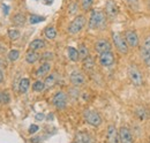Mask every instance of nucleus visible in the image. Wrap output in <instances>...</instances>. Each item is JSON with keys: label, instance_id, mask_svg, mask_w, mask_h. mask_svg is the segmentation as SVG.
Returning a JSON list of instances; mask_svg holds the SVG:
<instances>
[{"label": "nucleus", "instance_id": "obj_38", "mask_svg": "<svg viewBox=\"0 0 150 143\" xmlns=\"http://www.w3.org/2000/svg\"><path fill=\"white\" fill-rule=\"evenodd\" d=\"M43 119H44V114H43V113H38V114H36V120L42 121Z\"/></svg>", "mask_w": 150, "mask_h": 143}, {"label": "nucleus", "instance_id": "obj_42", "mask_svg": "<svg viewBox=\"0 0 150 143\" xmlns=\"http://www.w3.org/2000/svg\"><path fill=\"white\" fill-rule=\"evenodd\" d=\"M2 66H4V62H2V61H1V60H0V68H1V67H2Z\"/></svg>", "mask_w": 150, "mask_h": 143}, {"label": "nucleus", "instance_id": "obj_29", "mask_svg": "<svg viewBox=\"0 0 150 143\" xmlns=\"http://www.w3.org/2000/svg\"><path fill=\"white\" fill-rule=\"evenodd\" d=\"M11 102V96L7 91H0V104H8Z\"/></svg>", "mask_w": 150, "mask_h": 143}, {"label": "nucleus", "instance_id": "obj_40", "mask_svg": "<svg viewBox=\"0 0 150 143\" xmlns=\"http://www.w3.org/2000/svg\"><path fill=\"white\" fill-rule=\"evenodd\" d=\"M39 139H40V137H33V139H31V142L33 143H39Z\"/></svg>", "mask_w": 150, "mask_h": 143}, {"label": "nucleus", "instance_id": "obj_23", "mask_svg": "<svg viewBox=\"0 0 150 143\" xmlns=\"http://www.w3.org/2000/svg\"><path fill=\"white\" fill-rule=\"evenodd\" d=\"M95 67V61L94 59L89 55V57H87L84 60H83V68L86 69V71H91V69H94Z\"/></svg>", "mask_w": 150, "mask_h": 143}, {"label": "nucleus", "instance_id": "obj_33", "mask_svg": "<svg viewBox=\"0 0 150 143\" xmlns=\"http://www.w3.org/2000/svg\"><path fill=\"white\" fill-rule=\"evenodd\" d=\"M77 11H79V5H77V2H72V4L69 5V7H68V14H69V15H75V14L77 13Z\"/></svg>", "mask_w": 150, "mask_h": 143}, {"label": "nucleus", "instance_id": "obj_27", "mask_svg": "<svg viewBox=\"0 0 150 143\" xmlns=\"http://www.w3.org/2000/svg\"><path fill=\"white\" fill-rule=\"evenodd\" d=\"M45 88H46V87H45L44 81H40V80H37V81L34 82V84H33V90H34L35 92H42Z\"/></svg>", "mask_w": 150, "mask_h": 143}, {"label": "nucleus", "instance_id": "obj_10", "mask_svg": "<svg viewBox=\"0 0 150 143\" xmlns=\"http://www.w3.org/2000/svg\"><path fill=\"white\" fill-rule=\"evenodd\" d=\"M125 39L128 44L129 47H137L139 44H140V39H139V36L136 34V31L134 30H127L125 33Z\"/></svg>", "mask_w": 150, "mask_h": 143}, {"label": "nucleus", "instance_id": "obj_11", "mask_svg": "<svg viewBox=\"0 0 150 143\" xmlns=\"http://www.w3.org/2000/svg\"><path fill=\"white\" fill-rule=\"evenodd\" d=\"M111 49H112V45L106 39H99V40H97L95 43V51L99 54L108 52V51H111Z\"/></svg>", "mask_w": 150, "mask_h": 143}, {"label": "nucleus", "instance_id": "obj_39", "mask_svg": "<svg viewBox=\"0 0 150 143\" xmlns=\"http://www.w3.org/2000/svg\"><path fill=\"white\" fill-rule=\"evenodd\" d=\"M4 80H5V76H4V72H2V69L0 68V84L4 82Z\"/></svg>", "mask_w": 150, "mask_h": 143}, {"label": "nucleus", "instance_id": "obj_2", "mask_svg": "<svg viewBox=\"0 0 150 143\" xmlns=\"http://www.w3.org/2000/svg\"><path fill=\"white\" fill-rule=\"evenodd\" d=\"M86 25V16L84 15H77L76 18L69 23L68 25V33L71 35L79 34Z\"/></svg>", "mask_w": 150, "mask_h": 143}, {"label": "nucleus", "instance_id": "obj_25", "mask_svg": "<svg viewBox=\"0 0 150 143\" xmlns=\"http://www.w3.org/2000/svg\"><path fill=\"white\" fill-rule=\"evenodd\" d=\"M135 114H136V117L139 118L140 121H144L148 118V111L146 108H137L135 111Z\"/></svg>", "mask_w": 150, "mask_h": 143}, {"label": "nucleus", "instance_id": "obj_28", "mask_svg": "<svg viewBox=\"0 0 150 143\" xmlns=\"http://www.w3.org/2000/svg\"><path fill=\"white\" fill-rule=\"evenodd\" d=\"M7 58H8V60L12 61V62L16 61L20 58V51L19 50H11V51L8 52V54H7Z\"/></svg>", "mask_w": 150, "mask_h": 143}, {"label": "nucleus", "instance_id": "obj_20", "mask_svg": "<svg viewBox=\"0 0 150 143\" xmlns=\"http://www.w3.org/2000/svg\"><path fill=\"white\" fill-rule=\"evenodd\" d=\"M67 53H68V58H69V60H72V61H79V59H80V55H79V51L73 47V46H69L68 49H67Z\"/></svg>", "mask_w": 150, "mask_h": 143}, {"label": "nucleus", "instance_id": "obj_15", "mask_svg": "<svg viewBox=\"0 0 150 143\" xmlns=\"http://www.w3.org/2000/svg\"><path fill=\"white\" fill-rule=\"evenodd\" d=\"M46 46V44H45V42L43 40V39H34L30 44H29V49L31 50V51H38V50H42V49H44Z\"/></svg>", "mask_w": 150, "mask_h": 143}, {"label": "nucleus", "instance_id": "obj_13", "mask_svg": "<svg viewBox=\"0 0 150 143\" xmlns=\"http://www.w3.org/2000/svg\"><path fill=\"white\" fill-rule=\"evenodd\" d=\"M119 139L120 143H134L133 135L127 127H121L119 129Z\"/></svg>", "mask_w": 150, "mask_h": 143}, {"label": "nucleus", "instance_id": "obj_30", "mask_svg": "<svg viewBox=\"0 0 150 143\" xmlns=\"http://www.w3.org/2000/svg\"><path fill=\"white\" fill-rule=\"evenodd\" d=\"M94 5V0H81V8L84 12H88Z\"/></svg>", "mask_w": 150, "mask_h": 143}, {"label": "nucleus", "instance_id": "obj_24", "mask_svg": "<svg viewBox=\"0 0 150 143\" xmlns=\"http://www.w3.org/2000/svg\"><path fill=\"white\" fill-rule=\"evenodd\" d=\"M77 51H79V55H80V59H81V60H84L87 57H89V50H88V47H87L86 45H83V44H81V45L79 46Z\"/></svg>", "mask_w": 150, "mask_h": 143}, {"label": "nucleus", "instance_id": "obj_8", "mask_svg": "<svg viewBox=\"0 0 150 143\" xmlns=\"http://www.w3.org/2000/svg\"><path fill=\"white\" fill-rule=\"evenodd\" d=\"M114 61H115L114 54L111 51H108V52H104V53L99 54V64L103 67H111L113 64H114Z\"/></svg>", "mask_w": 150, "mask_h": 143}, {"label": "nucleus", "instance_id": "obj_43", "mask_svg": "<svg viewBox=\"0 0 150 143\" xmlns=\"http://www.w3.org/2000/svg\"><path fill=\"white\" fill-rule=\"evenodd\" d=\"M46 1H47V2H52V0H46Z\"/></svg>", "mask_w": 150, "mask_h": 143}, {"label": "nucleus", "instance_id": "obj_44", "mask_svg": "<svg viewBox=\"0 0 150 143\" xmlns=\"http://www.w3.org/2000/svg\"><path fill=\"white\" fill-rule=\"evenodd\" d=\"M149 143H150V141H149Z\"/></svg>", "mask_w": 150, "mask_h": 143}, {"label": "nucleus", "instance_id": "obj_12", "mask_svg": "<svg viewBox=\"0 0 150 143\" xmlns=\"http://www.w3.org/2000/svg\"><path fill=\"white\" fill-rule=\"evenodd\" d=\"M105 14L110 20H114L118 15V7L113 0H108L105 5Z\"/></svg>", "mask_w": 150, "mask_h": 143}, {"label": "nucleus", "instance_id": "obj_9", "mask_svg": "<svg viewBox=\"0 0 150 143\" xmlns=\"http://www.w3.org/2000/svg\"><path fill=\"white\" fill-rule=\"evenodd\" d=\"M106 137H108V143H120L119 132L117 130V127L114 125L108 126Z\"/></svg>", "mask_w": 150, "mask_h": 143}, {"label": "nucleus", "instance_id": "obj_35", "mask_svg": "<svg viewBox=\"0 0 150 143\" xmlns=\"http://www.w3.org/2000/svg\"><path fill=\"white\" fill-rule=\"evenodd\" d=\"M38 129H39V127L37 125H31L29 127V133L30 134H34V133H36Z\"/></svg>", "mask_w": 150, "mask_h": 143}, {"label": "nucleus", "instance_id": "obj_6", "mask_svg": "<svg viewBox=\"0 0 150 143\" xmlns=\"http://www.w3.org/2000/svg\"><path fill=\"white\" fill-rule=\"evenodd\" d=\"M68 102V97L64 91H58L52 98V104L58 108V110H64Z\"/></svg>", "mask_w": 150, "mask_h": 143}, {"label": "nucleus", "instance_id": "obj_36", "mask_svg": "<svg viewBox=\"0 0 150 143\" xmlns=\"http://www.w3.org/2000/svg\"><path fill=\"white\" fill-rule=\"evenodd\" d=\"M128 5H131L133 8H135V6L137 7V0H126Z\"/></svg>", "mask_w": 150, "mask_h": 143}, {"label": "nucleus", "instance_id": "obj_19", "mask_svg": "<svg viewBox=\"0 0 150 143\" xmlns=\"http://www.w3.org/2000/svg\"><path fill=\"white\" fill-rule=\"evenodd\" d=\"M29 87H30V80L28 79V77H24V79H22L21 81H20L19 83V91L21 93H25L28 89H29Z\"/></svg>", "mask_w": 150, "mask_h": 143}, {"label": "nucleus", "instance_id": "obj_22", "mask_svg": "<svg viewBox=\"0 0 150 143\" xmlns=\"http://www.w3.org/2000/svg\"><path fill=\"white\" fill-rule=\"evenodd\" d=\"M57 82V76L56 74H50L47 76H45V80H44V83H45V87L46 88H51L56 84Z\"/></svg>", "mask_w": 150, "mask_h": 143}, {"label": "nucleus", "instance_id": "obj_1", "mask_svg": "<svg viewBox=\"0 0 150 143\" xmlns=\"http://www.w3.org/2000/svg\"><path fill=\"white\" fill-rule=\"evenodd\" d=\"M89 29H104L106 25V15L100 11H93L89 18Z\"/></svg>", "mask_w": 150, "mask_h": 143}, {"label": "nucleus", "instance_id": "obj_31", "mask_svg": "<svg viewBox=\"0 0 150 143\" xmlns=\"http://www.w3.org/2000/svg\"><path fill=\"white\" fill-rule=\"evenodd\" d=\"M40 61H43V62H49L50 60H52L53 59V53L52 52H44L43 54H40Z\"/></svg>", "mask_w": 150, "mask_h": 143}, {"label": "nucleus", "instance_id": "obj_18", "mask_svg": "<svg viewBox=\"0 0 150 143\" xmlns=\"http://www.w3.org/2000/svg\"><path fill=\"white\" fill-rule=\"evenodd\" d=\"M39 58H40V55L37 53V51H29L28 53L25 54V61L28 62V64H30V65H33V64H35L36 61L39 60Z\"/></svg>", "mask_w": 150, "mask_h": 143}, {"label": "nucleus", "instance_id": "obj_32", "mask_svg": "<svg viewBox=\"0 0 150 143\" xmlns=\"http://www.w3.org/2000/svg\"><path fill=\"white\" fill-rule=\"evenodd\" d=\"M45 20L44 16H39V15H30L29 18V22L31 24H36V23H39V22H43Z\"/></svg>", "mask_w": 150, "mask_h": 143}, {"label": "nucleus", "instance_id": "obj_16", "mask_svg": "<svg viewBox=\"0 0 150 143\" xmlns=\"http://www.w3.org/2000/svg\"><path fill=\"white\" fill-rule=\"evenodd\" d=\"M25 21H27V16H25L23 13H16V14L13 16V18H12L13 24L16 25V27H22V25H24Z\"/></svg>", "mask_w": 150, "mask_h": 143}, {"label": "nucleus", "instance_id": "obj_21", "mask_svg": "<svg viewBox=\"0 0 150 143\" xmlns=\"http://www.w3.org/2000/svg\"><path fill=\"white\" fill-rule=\"evenodd\" d=\"M44 35L45 37L47 38V39H54L57 37V30L54 27H52V25H49V27H46L45 28V30H44Z\"/></svg>", "mask_w": 150, "mask_h": 143}, {"label": "nucleus", "instance_id": "obj_17", "mask_svg": "<svg viewBox=\"0 0 150 143\" xmlns=\"http://www.w3.org/2000/svg\"><path fill=\"white\" fill-rule=\"evenodd\" d=\"M76 143H94L91 136L88 134V133H79L77 136H76Z\"/></svg>", "mask_w": 150, "mask_h": 143}, {"label": "nucleus", "instance_id": "obj_34", "mask_svg": "<svg viewBox=\"0 0 150 143\" xmlns=\"http://www.w3.org/2000/svg\"><path fill=\"white\" fill-rule=\"evenodd\" d=\"M148 50H150V36H148L144 39V42L142 44V51H148Z\"/></svg>", "mask_w": 150, "mask_h": 143}, {"label": "nucleus", "instance_id": "obj_14", "mask_svg": "<svg viewBox=\"0 0 150 143\" xmlns=\"http://www.w3.org/2000/svg\"><path fill=\"white\" fill-rule=\"evenodd\" d=\"M51 71V64L50 62H43L38 69L36 71V76L37 77H44V76H47V74Z\"/></svg>", "mask_w": 150, "mask_h": 143}, {"label": "nucleus", "instance_id": "obj_37", "mask_svg": "<svg viewBox=\"0 0 150 143\" xmlns=\"http://www.w3.org/2000/svg\"><path fill=\"white\" fill-rule=\"evenodd\" d=\"M141 54H142V58H143V60H144V59H147V58L150 57V50H148V51H142Z\"/></svg>", "mask_w": 150, "mask_h": 143}, {"label": "nucleus", "instance_id": "obj_26", "mask_svg": "<svg viewBox=\"0 0 150 143\" xmlns=\"http://www.w3.org/2000/svg\"><path fill=\"white\" fill-rule=\"evenodd\" d=\"M7 35L9 37V39L13 40V42L18 40L20 37H21V34H20V31L18 29H9V30L7 31Z\"/></svg>", "mask_w": 150, "mask_h": 143}, {"label": "nucleus", "instance_id": "obj_41", "mask_svg": "<svg viewBox=\"0 0 150 143\" xmlns=\"http://www.w3.org/2000/svg\"><path fill=\"white\" fill-rule=\"evenodd\" d=\"M144 64H146L148 67H150V57L149 58H147V59H144Z\"/></svg>", "mask_w": 150, "mask_h": 143}, {"label": "nucleus", "instance_id": "obj_7", "mask_svg": "<svg viewBox=\"0 0 150 143\" xmlns=\"http://www.w3.org/2000/svg\"><path fill=\"white\" fill-rule=\"evenodd\" d=\"M69 81H71V83L74 87L79 88V87L84 86V83H86V76L80 71H74L72 72L71 75H69Z\"/></svg>", "mask_w": 150, "mask_h": 143}, {"label": "nucleus", "instance_id": "obj_4", "mask_svg": "<svg viewBox=\"0 0 150 143\" xmlns=\"http://www.w3.org/2000/svg\"><path fill=\"white\" fill-rule=\"evenodd\" d=\"M112 40L113 44L115 46V49L120 52L121 54H127L128 53V44L126 42V39L118 33H113L112 34Z\"/></svg>", "mask_w": 150, "mask_h": 143}, {"label": "nucleus", "instance_id": "obj_3", "mask_svg": "<svg viewBox=\"0 0 150 143\" xmlns=\"http://www.w3.org/2000/svg\"><path fill=\"white\" fill-rule=\"evenodd\" d=\"M128 73V77L131 80V82L135 86V87H140L143 84V77H142V74L140 69L135 66V65H131L127 69Z\"/></svg>", "mask_w": 150, "mask_h": 143}, {"label": "nucleus", "instance_id": "obj_5", "mask_svg": "<svg viewBox=\"0 0 150 143\" xmlns=\"http://www.w3.org/2000/svg\"><path fill=\"white\" fill-rule=\"evenodd\" d=\"M83 118H84V120L89 125L94 126V127H98V126L102 125V122H103L102 117L94 110H86L83 112Z\"/></svg>", "mask_w": 150, "mask_h": 143}]
</instances>
